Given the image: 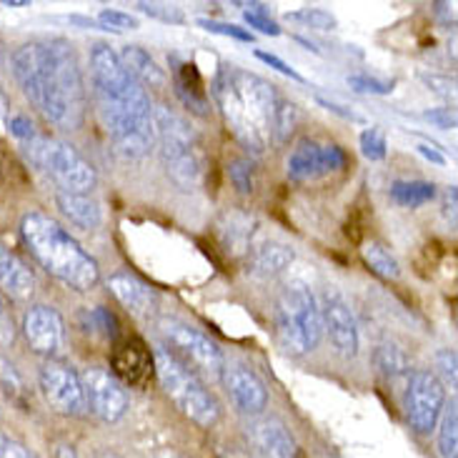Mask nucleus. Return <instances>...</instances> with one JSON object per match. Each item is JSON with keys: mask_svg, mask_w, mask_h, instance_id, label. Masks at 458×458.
Here are the masks:
<instances>
[{"mask_svg": "<svg viewBox=\"0 0 458 458\" xmlns=\"http://www.w3.org/2000/svg\"><path fill=\"white\" fill-rule=\"evenodd\" d=\"M13 75L48 123L63 131L83 123L86 81L68 40L50 38L21 46L13 55Z\"/></svg>", "mask_w": 458, "mask_h": 458, "instance_id": "1", "label": "nucleus"}, {"mask_svg": "<svg viewBox=\"0 0 458 458\" xmlns=\"http://www.w3.org/2000/svg\"><path fill=\"white\" fill-rule=\"evenodd\" d=\"M90 78L96 111L115 153L128 161L143 158L156 146L153 106L146 88L106 43H98L90 53Z\"/></svg>", "mask_w": 458, "mask_h": 458, "instance_id": "2", "label": "nucleus"}, {"mask_svg": "<svg viewBox=\"0 0 458 458\" xmlns=\"http://www.w3.org/2000/svg\"><path fill=\"white\" fill-rule=\"evenodd\" d=\"M213 98L233 138L253 156H263L273 138L276 86L256 73L225 65L213 83Z\"/></svg>", "mask_w": 458, "mask_h": 458, "instance_id": "3", "label": "nucleus"}, {"mask_svg": "<svg viewBox=\"0 0 458 458\" xmlns=\"http://www.w3.org/2000/svg\"><path fill=\"white\" fill-rule=\"evenodd\" d=\"M21 235L30 256L61 284L83 293L98 285L100 268L96 259L86 253L73 235L50 216L28 213L21 224Z\"/></svg>", "mask_w": 458, "mask_h": 458, "instance_id": "4", "label": "nucleus"}, {"mask_svg": "<svg viewBox=\"0 0 458 458\" xmlns=\"http://www.w3.org/2000/svg\"><path fill=\"white\" fill-rule=\"evenodd\" d=\"M276 338L291 356H306L321 344L323 318L318 298L309 285L293 281L281 291L273 309Z\"/></svg>", "mask_w": 458, "mask_h": 458, "instance_id": "5", "label": "nucleus"}, {"mask_svg": "<svg viewBox=\"0 0 458 458\" xmlns=\"http://www.w3.org/2000/svg\"><path fill=\"white\" fill-rule=\"evenodd\" d=\"M153 133L168 178L183 191L199 188L203 178V153L191 125L175 111L158 106L153 108Z\"/></svg>", "mask_w": 458, "mask_h": 458, "instance_id": "6", "label": "nucleus"}, {"mask_svg": "<svg viewBox=\"0 0 458 458\" xmlns=\"http://www.w3.org/2000/svg\"><path fill=\"white\" fill-rule=\"evenodd\" d=\"M153 371L161 381L165 396L175 403L186 419L200 426V428H213L221 419V406L213 398V394L203 386L199 376L188 371L181 360L175 359L171 351L158 348L153 353Z\"/></svg>", "mask_w": 458, "mask_h": 458, "instance_id": "7", "label": "nucleus"}, {"mask_svg": "<svg viewBox=\"0 0 458 458\" xmlns=\"http://www.w3.org/2000/svg\"><path fill=\"white\" fill-rule=\"evenodd\" d=\"M25 153H28L30 163L55 183V191L90 193L96 188L98 175L93 171V165L78 150L58 138L36 133L30 140H25Z\"/></svg>", "mask_w": 458, "mask_h": 458, "instance_id": "8", "label": "nucleus"}, {"mask_svg": "<svg viewBox=\"0 0 458 458\" xmlns=\"http://www.w3.org/2000/svg\"><path fill=\"white\" fill-rule=\"evenodd\" d=\"M158 334L165 341L163 348L171 351L188 371L203 376V378H211V381H221L225 359L216 341H211L206 334H200L199 328H193L191 323L171 318V316L158 321Z\"/></svg>", "mask_w": 458, "mask_h": 458, "instance_id": "9", "label": "nucleus"}, {"mask_svg": "<svg viewBox=\"0 0 458 458\" xmlns=\"http://www.w3.org/2000/svg\"><path fill=\"white\" fill-rule=\"evenodd\" d=\"M446 403L444 386L431 371H413L409 376L406 396H403V409L409 419L411 428L416 434H431L436 423L441 419V411Z\"/></svg>", "mask_w": 458, "mask_h": 458, "instance_id": "10", "label": "nucleus"}, {"mask_svg": "<svg viewBox=\"0 0 458 458\" xmlns=\"http://www.w3.org/2000/svg\"><path fill=\"white\" fill-rule=\"evenodd\" d=\"M40 394L53 411L63 416H86V391L81 376L61 360H46L38 373Z\"/></svg>", "mask_w": 458, "mask_h": 458, "instance_id": "11", "label": "nucleus"}, {"mask_svg": "<svg viewBox=\"0 0 458 458\" xmlns=\"http://www.w3.org/2000/svg\"><path fill=\"white\" fill-rule=\"evenodd\" d=\"M346 168V153L335 143L306 138L288 156V178L296 183H310L323 175L338 174Z\"/></svg>", "mask_w": 458, "mask_h": 458, "instance_id": "12", "label": "nucleus"}, {"mask_svg": "<svg viewBox=\"0 0 458 458\" xmlns=\"http://www.w3.org/2000/svg\"><path fill=\"white\" fill-rule=\"evenodd\" d=\"M83 391H86V409L103 423L121 421L128 411L125 388L118 384L113 373L103 369H88L81 376Z\"/></svg>", "mask_w": 458, "mask_h": 458, "instance_id": "13", "label": "nucleus"}, {"mask_svg": "<svg viewBox=\"0 0 458 458\" xmlns=\"http://www.w3.org/2000/svg\"><path fill=\"white\" fill-rule=\"evenodd\" d=\"M250 458H298V444L288 426L276 416H250L246 423Z\"/></svg>", "mask_w": 458, "mask_h": 458, "instance_id": "14", "label": "nucleus"}, {"mask_svg": "<svg viewBox=\"0 0 458 458\" xmlns=\"http://www.w3.org/2000/svg\"><path fill=\"white\" fill-rule=\"evenodd\" d=\"M23 335L36 353L53 359L65 344V323L53 306H33L25 310Z\"/></svg>", "mask_w": 458, "mask_h": 458, "instance_id": "15", "label": "nucleus"}, {"mask_svg": "<svg viewBox=\"0 0 458 458\" xmlns=\"http://www.w3.org/2000/svg\"><path fill=\"white\" fill-rule=\"evenodd\" d=\"M321 318L335 353L344 359H353L359 353V326H356V318H353L346 301L341 298V293H335V291L326 293Z\"/></svg>", "mask_w": 458, "mask_h": 458, "instance_id": "16", "label": "nucleus"}, {"mask_svg": "<svg viewBox=\"0 0 458 458\" xmlns=\"http://www.w3.org/2000/svg\"><path fill=\"white\" fill-rule=\"evenodd\" d=\"M221 384L233 406L246 416H260L268 406V391L256 373L243 363H225L221 373Z\"/></svg>", "mask_w": 458, "mask_h": 458, "instance_id": "17", "label": "nucleus"}, {"mask_svg": "<svg viewBox=\"0 0 458 458\" xmlns=\"http://www.w3.org/2000/svg\"><path fill=\"white\" fill-rule=\"evenodd\" d=\"M108 285H111L113 296L118 298L133 316H138V318L156 316V310H158V293L146 281H140L138 276L128 271H118L108 278Z\"/></svg>", "mask_w": 458, "mask_h": 458, "instance_id": "18", "label": "nucleus"}, {"mask_svg": "<svg viewBox=\"0 0 458 458\" xmlns=\"http://www.w3.org/2000/svg\"><path fill=\"white\" fill-rule=\"evenodd\" d=\"M248 268L253 273H259V276H278V273H284L291 263H293V250L281 243V241H276L271 235L259 233L256 235V241H253V246L248 248L246 259Z\"/></svg>", "mask_w": 458, "mask_h": 458, "instance_id": "19", "label": "nucleus"}, {"mask_svg": "<svg viewBox=\"0 0 458 458\" xmlns=\"http://www.w3.org/2000/svg\"><path fill=\"white\" fill-rule=\"evenodd\" d=\"M0 293L13 301H28L36 293V276L23 259L0 246Z\"/></svg>", "mask_w": 458, "mask_h": 458, "instance_id": "20", "label": "nucleus"}, {"mask_svg": "<svg viewBox=\"0 0 458 458\" xmlns=\"http://www.w3.org/2000/svg\"><path fill=\"white\" fill-rule=\"evenodd\" d=\"M216 228H218L221 246L235 259H246L248 248L253 246L256 235L260 233V225L256 224V218H250L246 213H225Z\"/></svg>", "mask_w": 458, "mask_h": 458, "instance_id": "21", "label": "nucleus"}, {"mask_svg": "<svg viewBox=\"0 0 458 458\" xmlns=\"http://www.w3.org/2000/svg\"><path fill=\"white\" fill-rule=\"evenodd\" d=\"M113 369L123 381L133 386H143L150 378V373H156L148 348L136 338L125 341L123 346H118V351L113 353Z\"/></svg>", "mask_w": 458, "mask_h": 458, "instance_id": "22", "label": "nucleus"}, {"mask_svg": "<svg viewBox=\"0 0 458 458\" xmlns=\"http://www.w3.org/2000/svg\"><path fill=\"white\" fill-rule=\"evenodd\" d=\"M174 83L178 98L183 100L191 111L199 113V115L208 113V96H206V88H203V81H200L199 68L193 63L174 58Z\"/></svg>", "mask_w": 458, "mask_h": 458, "instance_id": "23", "label": "nucleus"}, {"mask_svg": "<svg viewBox=\"0 0 458 458\" xmlns=\"http://www.w3.org/2000/svg\"><path fill=\"white\" fill-rule=\"evenodd\" d=\"M55 203L58 211L75 224L78 228H96L103 221L98 200L90 199V193H68V191H55Z\"/></svg>", "mask_w": 458, "mask_h": 458, "instance_id": "24", "label": "nucleus"}, {"mask_svg": "<svg viewBox=\"0 0 458 458\" xmlns=\"http://www.w3.org/2000/svg\"><path fill=\"white\" fill-rule=\"evenodd\" d=\"M118 58L128 68V73L136 78L140 86L150 88H163L165 86V73L163 68H158V63L150 58V53L140 48V46H125Z\"/></svg>", "mask_w": 458, "mask_h": 458, "instance_id": "25", "label": "nucleus"}, {"mask_svg": "<svg viewBox=\"0 0 458 458\" xmlns=\"http://www.w3.org/2000/svg\"><path fill=\"white\" fill-rule=\"evenodd\" d=\"M360 256L366 260V266H369L378 278H384V281H396L398 276H401V266H398L396 256H394L381 241H369V243H363Z\"/></svg>", "mask_w": 458, "mask_h": 458, "instance_id": "26", "label": "nucleus"}, {"mask_svg": "<svg viewBox=\"0 0 458 458\" xmlns=\"http://www.w3.org/2000/svg\"><path fill=\"white\" fill-rule=\"evenodd\" d=\"M436 199V186L428 181H396L391 186V200L403 208H419Z\"/></svg>", "mask_w": 458, "mask_h": 458, "instance_id": "27", "label": "nucleus"}, {"mask_svg": "<svg viewBox=\"0 0 458 458\" xmlns=\"http://www.w3.org/2000/svg\"><path fill=\"white\" fill-rule=\"evenodd\" d=\"M438 454L441 458H458V411L456 403L441 411L438 423Z\"/></svg>", "mask_w": 458, "mask_h": 458, "instance_id": "28", "label": "nucleus"}, {"mask_svg": "<svg viewBox=\"0 0 458 458\" xmlns=\"http://www.w3.org/2000/svg\"><path fill=\"white\" fill-rule=\"evenodd\" d=\"M373 360H376L378 371L386 373V376H401V373L411 371L409 356L396 344H381L373 353Z\"/></svg>", "mask_w": 458, "mask_h": 458, "instance_id": "29", "label": "nucleus"}, {"mask_svg": "<svg viewBox=\"0 0 458 458\" xmlns=\"http://www.w3.org/2000/svg\"><path fill=\"white\" fill-rule=\"evenodd\" d=\"M298 121H301V113H298L296 103L278 98V103H276V113H273V136H276V140L285 143L288 138L293 136Z\"/></svg>", "mask_w": 458, "mask_h": 458, "instance_id": "30", "label": "nucleus"}, {"mask_svg": "<svg viewBox=\"0 0 458 458\" xmlns=\"http://www.w3.org/2000/svg\"><path fill=\"white\" fill-rule=\"evenodd\" d=\"M288 21L313 28V30H334L335 28V18L323 8H303L298 13H288Z\"/></svg>", "mask_w": 458, "mask_h": 458, "instance_id": "31", "label": "nucleus"}, {"mask_svg": "<svg viewBox=\"0 0 458 458\" xmlns=\"http://www.w3.org/2000/svg\"><path fill=\"white\" fill-rule=\"evenodd\" d=\"M86 318H88L86 326L93 331V334L103 335V338H115V335H118V321H115V316H113L108 309L96 306V309L88 310Z\"/></svg>", "mask_w": 458, "mask_h": 458, "instance_id": "32", "label": "nucleus"}, {"mask_svg": "<svg viewBox=\"0 0 458 458\" xmlns=\"http://www.w3.org/2000/svg\"><path fill=\"white\" fill-rule=\"evenodd\" d=\"M243 8H246V21L250 28H259L260 33H266V36H281V25L268 15L263 3H250V5L246 3Z\"/></svg>", "mask_w": 458, "mask_h": 458, "instance_id": "33", "label": "nucleus"}, {"mask_svg": "<svg viewBox=\"0 0 458 458\" xmlns=\"http://www.w3.org/2000/svg\"><path fill=\"white\" fill-rule=\"evenodd\" d=\"M0 388L8 394L11 398H23L25 396V384L21 378L18 369L13 366L11 360L5 356H0Z\"/></svg>", "mask_w": 458, "mask_h": 458, "instance_id": "34", "label": "nucleus"}, {"mask_svg": "<svg viewBox=\"0 0 458 458\" xmlns=\"http://www.w3.org/2000/svg\"><path fill=\"white\" fill-rule=\"evenodd\" d=\"M138 8L150 15V18H158L163 23H186V15L178 5H168V3H138Z\"/></svg>", "mask_w": 458, "mask_h": 458, "instance_id": "35", "label": "nucleus"}, {"mask_svg": "<svg viewBox=\"0 0 458 458\" xmlns=\"http://www.w3.org/2000/svg\"><path fill=\"white\" fill-rule=\"evenodd\" d=\"M360 150L371 161H384L386 158V138L378 128H369L360 133Z\"/></svg>", "mask_w": 458, "mask_h": 458, "instance_id": "36", "label": "nucleus"}, {"mask_svg": "<svg viewBox=\"0 0 458 458\" xmlns=\"http://www.w3.org/2000/svg\"><path fill=\"white\" fill-rule=\"evenodd\" d=\"M348 86L359 93H373V96H388L394 90V83L388 81H378L371 75H348Z\"/></svg>", "mask_w": 458, "mask_h": 458, "instance_id": "37", "label": "nucleus"}, {"mask_svg": "<svg viewBox=\"0 0 458 458\" xmlns=\"http://www.w3.org/2000/svg\"><path fill=\"white\" fill-rule=\"evenodd\" d=\"M98 23L106 30H133V28H138L136 18L123 11H100Z\"/></svg>", "mask_w": 458, "mask_h": 458, "instance_id": "38", "label": "nucleus"}, {"mask_svg": "<svg viewBox=\"0 0 458 458\" xmlns=\"http://www.w3.org/2000/svg\"><path fill=\"white\" fill-rule=\"evenodd\" d=\"M228 174H231V181L238 188V193H243V196L253 193V171H250L248 161H233L231 168H228Z\"/></svg>", "mask_w": 458, "mask_h": 458, "instance_id": "39", "label": "nucleus"}, {"mask_svg": "<svg viewBox=\"0 0 458 458\" xmlns=\"http://www.w3.org/2000/svg\"><path fill=\"white\" fill-rule=\"evenodd\" d=\"M456 353L451 351V348H441L438 353H436V369L438 373L444 376V381L451 386H456V378H458V371H456Z\"/></svg>", "mask_w": 458, "mask_h": 458, "instance_id": "40", "label": "nucleus"}, {"mask_svg": "<svg viewBox=\"0 0 458 458\" xmlns=\"http://www.w3.org/2000/svg\"><path fill=\"white\" fill-rule=\"evenodd\" d=\"M199 25L200 28H206L208 33H218V36L235 38V40H246V43H250V40H253V36H250L248 30H243V28H238V25L218 23V21H203V18L199 21Z\"/></svg>", "mask_w": 458, "mask_h": 458, "instance_id": "41", "label": "nucleus"}, {"mask_svg": "<svg viewBox=\"0 0 458 458\" xmlns=\"http://www.w3.org/2000/svg\"><path fill=\"white\" fill-rule=\"evenodd\" d=\"M0 458H38L36 454H30L23 444L13 441L8 436L0 434Z\"/></svg>", "mask_w": 458, "mask_h": 458, "instance_id": "42", "label": "nucleus"}, {"mask_svg": "<svg viewBox=\"0 0 458 458\" xmlns=\"http://www.w3.org/2000/svg\"><path fill=\"white\" fill-rule=\"evenodd\" d=\"M256 58L266 63V65H271V68H276L278 73L288 75V78H293V81H303V78H301V75H298L296 71H293V68L288 65V63L281 61L278 55H271V53H263V50H256Z\"/></svg>", "mask_w": 458, "mask_h": 458, "instance_id": "43", "label": "nucleus"}, {"mask_svg": "<svg viewBox=\"0 0 458 458\" xmlns=\"http://www.w3.org/2000/svg\"><path fill=\"white\" fill-rule=\"evenodd\" d=\"M423 118L438 125L441 131H448V128H454V125H456V115H454V111H448V108H436V111H426V113H423Z\"/></svg>", "mask_w": 458, "mask_h": 458, "instance_id": "44", "label": "nucleus"}, {"mask_svg": "<svg viewBox=\"0 0 458 458\" xmlns=\"http://www.w3.org/2000/svg\"><path fill=\"white\" fill-rule=\"evenodd\" d=\"M11 133L25 143V140H30V138L36 136V125L30 123L25 115H15V118H11Z\"/></svg>", "mask_w": 458, "mask_h": 458, "instance_id": "45", "label": "nucleus"}, {"mask_svg": "<svg viewBox=\"0 0 458 458\" xmlns=\"http://www.w3.org/2000/svg\"><path fill=\"white\" fill-rule=\"evenodd\" d=\"M444 211L454 221L456 218V186H448L446 193H444Z\"/></svg>", "mask_w": 458, "mask_h": 458, "instance_id": "46", "label": "nucleus"}, {"mask_svg": "<svg viewBox=\"0 0 458 458\" xmlns=\"http://www.w3.org/2000/svg\"><path fill=\"white\" fill-rule=\"evenodd\" d=\"M419 153L421 156H426L428 161H434V163H446V158L441 156V153H436V150H431L428 146H419Z\"/></svg>", "mask_w": 458, "mask_h": 458, "instance_id": "47", "label": "nucleus"}, {"mask_svg": "<svg viewBox=\"0 0 458 458\" xmlns=\"http://www.w3.org/2000/svg\"><path fill=\"white\" fill-rule=\"evenodd\" d=\"M58 458H78V454H75L73 448L61 446V448H58Z\"/></svg>", "mask_w": 458, "mask_h": 458, "instance_id": "48", "label": "nucleus"}, {"mask_svg": "<svg viewBox=\"0 0 458 458\" xmlns=\"http://www.w3.org/2000/svg\"><path fill=\"white\" fill-rule=\"evenodd\" d=\"M231 458H250V454H246V451H238V448H231Z\"/></svg>", "mask_w": 458, "mask_h": 458, "instance_id": "49", "label": "nucleus"}, {"mask_svg": "<svg viewBox=\"0 0 458 458\" xmlns=\"http://www.w3.org/2000/svg\"><path fill=\"white\" fill-rule=\"evenodd\" d=\"M98 458H121V456H115V454H111V451H103V454H98Z\"/></svg>", "mask_w": 458, "mask_h": 458, "instance_id": "50", "label": "nucleus"}, {"mask_svg": "<svg viewBox=\"0 0 458 458\" xmlns=\"http://www.w3.org/2000/svg\"><path fill=\"white\" fill-rule=\"evenodd\" d=\"M3 313H5V306H3V296H0V318H3Z\"/></svg>", "mask_w": 458, "mask_h": 458, "instance_id": "51", "label": "nucleus"}]
</instances>
